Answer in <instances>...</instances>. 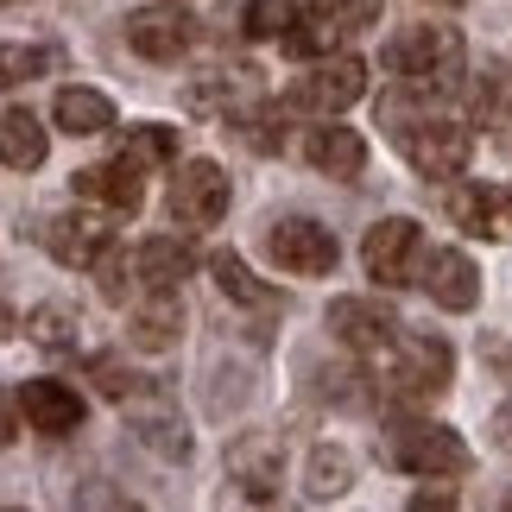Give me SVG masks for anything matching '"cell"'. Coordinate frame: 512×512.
Wrapping results in <instances>:
<instances>
[{
	"mask_svg": "<svg viewBox=\"0 0 512 512\" xmlns=\"http://www.w3.org/2000/svg\"><path fill=\"white\" fill-rule=\"evenodd\" d=\"M19 329H26V323H19V317H13V310H7V304H0V342H13V336H19Z\"/></svg>",
	"mask_w": 512,
	"mask_h": 512,
	"instance_id": "d590c367",
	"label": "cell"
},
{
	"mask_svg": "<svg viewBox=\"0 0 512 512\" xmlns=\"http://www.w3.org/2000/svg\"><path fill=\"white\" fill-rule=\"evenodd\" d=\"M380 64L392 70V83H399V89H411L418 102H430V95L462 89L468 45H462L456 26H405V32L380 51Z\"/></svg>",
	"mask_w": 512,
	"mask_h": 512,
	"instance_id": "6da1fadb",
	"label": "cell"
},
{
	"mask_svg": "<svg viewBox=\"0 0 512 512\" xmlns=\"http://www.w3.org/2000/svg\"><path fill=\"white\" fill-rule=\"evenodd\" d=\"M209 279H215V291H222V298L247 304V310H266V304H272V285L253 279V266H247L234 247H215V253H209Z\"/></svg>",
	"mask_w": 512,
	"mask_h": 512,
	"instance_id": "603a6c76",
	"label": "cell"
},
{
	"mask_svg": "<svg viewBox=\"0 0 512 512\" xmlns=\"http://www.w3.org/2000/svg\"><path fill=\"white\" fill-rule=\"evenodd\" d=\"M51 121L70 133V140H89V133H108L114 127V102L102 89H57V102H51Z\"/></svg>",
	"mask_w": 512,
	"mask_h": 512,
	"instance_id": "44dd1931",
	"label": "cell"
},
{
	"mask_svg": "<svg viewBox=\"0 0 512 512\" xmlns=\"http://www.w3.org/2000/svg\"><path fill=\"white\" fill-rule=\"evenodd\" d=\"M114 165H121V171H133V177L177 165V127H159V121L133 127L127 140H121V152H114Z\"/></svg>",
	"mask_w": 512,
	"mask_h": 512,
	"instance_id": "7402d4cb",
	"label": "cell"
},
{
	"mask_svg": "<svg viewBox=\"0 0 512 512\" xmlns=\"http://www.w3.org/2000/svg\"><path fill=\"white\" fill-rule=\"evenodd\" d=\"M494 437H500V443H512V405H506L500 418H494Z\"/></svg>",
	"mask_w": 512,
	"mask_h": 512,
	"instance_id": "8d00e7d4",
	"label": "cell"
},
{
	"mask_svg": "<svg viewBox=\"0 0 512 512\" xmlns=\"http://www.w3.org/2000/svg\"><path fill=\"white\" fill-rule=\"evenodd\" d=\"M342 38H348V32L336 26V19H323V13H310V19H304V26H298V32H291V38H285V45H279V51H285V57H304V64H323V57H342V51H336V45H342Z\"/></svg>",
	"mask_w": 512,
	"mask_h": 512,
	"instance_id": "83f0119b",
	"label": "cell"
},
{
	"mask_svg": "<svg viewBox=\"0 0 512 512\" xmlns=\"http://www.w3.org/2000/svg\"><path fill=\"white\" fill-rule=\"evenodd\" d=\"M449 373H456V354H449L443 336H405L392 348L380 386L405 405H424V399H437V392H449Z\"/></svg>",
	"mask_w": 512,
	"mask_h": 512,
	"instance_id": "7a4b0ae2",
	"label": "cell"
},
{
	"mask_svg": "<svg viewBox=\"0 0 512 512\" xmlns=\"http://www.w3.org/2000/svg\"><path fill=\"white\" fill-rule=\"evenodd\" d=\"M171 7H177V0H171Z\"/></svg>",
	"mask_w": 512,
	"mask_h": 512,
	"instance_id": "ab89813d",
	"label": "cell"
},
{
	"mask_svg": "<svg viewBox=\"0 0 512 512\" xmlns=\"http://www.w3.org/2000/svg\"><path fill=\"white\" fill-rule=\"evenodd\" d=\"M367 95V64L354 51H342V57H323V64H310L298 83L285 89V108H298V114H342V108H354Z\"/></svg>",
	"mask_w": 512,
	"mask_h": 512,
	"instance_id": "8992f818",
	"label": "cell"
},
{
	"mask_svg": "<svg viewBox=\"0 0 512 512\" xmlns=\"http://www.w3.org/2000/svg\"><path fill=\"white\" fill-rule=\"evenodd\" d=\"M279 468H285V449H279V437H266V430H247V437L228 443V481L279 494Z\"/></svg>",
	"mask_w": 512,
	"mask_h": 512,
	"instance_id": "ac0fdd59",
	"label": "cell"
},
{
	"mask_svg": "<svg viewBox=\"0 0 512 512\" xmlns=\"http://www.w3.org/2000/svg\"><path fill=\"white\" fill-rule=\"evenodd\" d=\"M26 336L45 348V354H70L76 348V310L70 304H38V310H26Z\"/></svg>",
	"mask_w": 512,
	"mask_h": 512,
	"instance_id": "484cf974",
	"label": "cell"
},
{
	"mask_svg": "<svg viewBox=\"0 0 512 512\" xmlns=\"http://www.w3.org/2000/svg\"><path fill=\"white\" fill-rule=\"evenodd\" d=\"M196 45V19L184 7H146L127 13V51H140L146 64H177Z\"/></svg>",
	"mask_w": 512,
	"mask_h": 512,
	"instance_id": "8fae6325",
	"label": "cell"
},
{
	"mask_svg": "<svg viewBox=\"0 0 512 512\" xmlns=\"http://www.w3.org/2000/svg\"><path fill=\"white\" fill-rule=\"evenodd\" d=\"M215 512H285L279 494H266V487H247V481H228L222 500H215Z\"/></svg>",
	"mask_w": 512,
	"mask_h": 512,
	"instance_id": "1f68e13d",
	"label": "cell"
},
{
	"mask_svg": "<svg viewBox=\"0 0 512 512\" xmlns=\"http://www.w3.org/2000/svg\"><path fill=\"white\" fill-rule=\"evenodd\" d=\"M304 159H310V171L336 177V184H354V177L367 171V140H361L354 127L323 121V127H310V140H304Z\"/></svg>",
	"mask_w": 512,
	"mask_h": 512,
	"instance_id": "2e32d148",
	"label": "cell"
},
{
	"mask_svg": "<svg viewBox=\"0 0 512 512\" xmlns=\"http://www.w3.org/2000/svg\"><path fill=\"white\" fill-rule=\"evenodd\" d=\"M13 430H19V424H13V405H7V392H0V449L13 443Z\"/></svg>",
	"mask_w": 512,
	"mask_h": 512,
	"instance_id": "e575fe53",
	"label": "cell"
},
{
	"mask_svg": "<svg viewBox=\"0 0 512 512\" xmlns=\"http://www.w3.org/2000/svg\"><path fill=\"white\" fill-rule=\"evenodd\" d=\"M121 279H127V253H114V260L102 266V298H108V304H121V298H127V285H121Z\"/></svg>",
	"mask_w": 512,
	"mask_h": 512,
	"instance_id": "d6a6232c",
	"label": "cell"
},
{
	"mask_svg": "<svg viewBox=\"0 0 512 512\" xmlns=\"http://www.w3.org/2000/svg\"><path fill=\"white\" fill-rule=\"evenodd\" d=\"M70 190L83 196V203H102L108 215H140V203H146V184L133 171H121V165H83L70 177Z\"/></svg>",
	"mask_w": 512,
	"mask_h": 512,
	"instance_id": "e0dca14e",
	"label": "cell"
},
{
	"mask_svg": "<svg viewBox=\"0 0 512 512\" xmlns=\"http://www.w3.org/2000/svg\"><path fill=\"white\" fill-rule=\"evenodd\" d=\"M133 437H140L152 456H165V462H184L190 456V430H184L177 411H140V418H133Z\"/></svg>",
	"mask_w": 512,
	"mask_h": 512,
	"instance_id": "d4e9b609",
	"label": "cell"
},
{
	"mask_svg": "<svg viewBox=\"0 0 512 512\" xmlns=\"http://www.w3.org/2000/svg\"><path fill=\"white\" fill-rule=\"evenodd\" d=\"M449 222L481 234V241H512V184H456Z\"/></svg>",
	"mask_w": 512,
	"mask_h": 512,
	"instance_id": "7c38bea8",
	"label": "cell"
},
{
	"mask_svg": "<svg viewBox=\"0 0 512 512\" xmlns=\"http://www.w3.org/2000/svg\"><path fill=\"white\" fill-rule=\"evenodd\" d=\"M266 253H272L279 272H291V279H323V272H336V260H342L336 234L323 222H310V215H279V222H266Z\"/></svg>",
	"mask_w": 512,
	"mask_h": 512,
	"instance_id": "5b68a950",
	"label": "cell"
},
{
	"mask_svg": "<svg viewBox=\"0 0 512 512\" xmlns=\"http://www.w3.org/2000/svg\"><path fill=\"white\" fill-rule=\"evenodd\" d=\"M177 336H184V304L177 298H146L127 310V342L146 348V354H165L177 348Z\"/></svg>",
	"mask_w": 512,
	"mask_h": 512,
	"instance_id": "ffe728a7",
	"label": "cell"
},
{
	"mask_svg": "<svg viewBox=\"0 0 512 512\" xmlns=\"http://www.w3.org/2000/svg\"><path fill=\"white\" fill-rule=\"evenodd\" d=\"M38 241H45V253L57 266H76V272H102L114 253V228H108V215H51L45 228H38Z\"/></svg>",
	"mask_w": 512,
	"mask_h": 512,
	"instance_id": "9c48e42d",
	"label": "cell"
},
{
	"mask_svg": "<svg viewBox=\"0 0 512 512\" xmlns=\"http://www.w3.org/2000/svg\"><path fill=\"white\" fill-rule=\"evenodd\" d=\"M298 26H304L298 0H247V13H241V32L247 38H279V45H285Z\"/></svg>",
	"mask_w": 512,
	"mask_h": 512,
	"instance_id": "4316f807",
	"label": "cell"
},
{
	"mask_svg": "<svg viewBox=\"0 0 512 512\" xmlns=\"http://www.w3.org/2000/svg\"><path fill=\"white\" fill-rule=\"evenodd\" d=\"M228 171L215 165V159H190V165H177L171 177V196H165V209H171V228H215L228 215Z\"/></svg>",
	"mask_w": 512,
	"mask_h": 512,
	"instance_id": "ba28073f",
	"label": "cell"
},
{
	"mask_svg": "<svg viewBox=\"0 0 512 512\" xmlns=\"http://www.w3.org/2000/svg\"><path fill=\"white\" fill-rule=\"evenodd\" d=\"M329 336L354 354H392L405 342V323L380 298H336L329 304Z\"/></svg>",
	"mask_w": 512,
	"mask_h": 512,
	"instance_id": "30bf717a",
	"label": "cell"
},
{
	"mask_svg": "<svg viewBox=\"0 0 512 512\" xmlns=\"http://www.w3.org/2000/svg\"><path fill=\"white\" fill-rule=\"evenodd\" d=\"M51 159V133L32 108H7L0 114V165L7 171H38Z\"/></svg>",
	"mask_w": 512,
	"mask_h": 512,
	"instance_id": "d6986e66",
	"label": "cell"
},
{
	"mask_svg": "<svg viewBox=\"0 0 512 512\" xmlns=\"http://www.w3.org/2000/svg\"><path fill=\"white\" fill-rule=\"evenodd\" d=\"M13 405H19V418H26L32 430H45V437L83 430V399H76V386H64V380H26Z\"/></svg>",
	"mask_w": 512,
	"mask_h": 512,
	"instance_id": "4fadbf2b",
	"label": "cell"
},
{
	"mask_svg": "<svg viewBox=\"0 0 512 512\" xmlns=\"http://www.w3.org/2000/svg\"><path fill=\"white\" fill-rule=\"evenodd\" d=\"M228 127L241 133V146H253V152H285V127H279V108H266V102H253L247 114H234Z\"/></svg>",
	"mask_w": 512,
	"mask_h": 512,
	"instance_id": "f546056e",
	"label": "cell"
},
{
	"mask_svg": "<svg viewBox=\"0 0 512 512\" xmlns=\"http://www.w3.org/2000/svg\"><path fill=\"white\" fill-rule=\"evenodd\" d=\"M361 266H367V279L386 285V291L411 285L430 266L424 260V228L411 222V215H386V222H373L367 241H361Z\"/></svg>",
	"mask_w": 512,
	"mask_h": 512,
	"instance_id": "277c9868",
	"label": "cell"
},
{
	"mask_svg": "<svg viewBox=\"0 0 512 512\" xmlns=\"http://www.w3.org/2000/svg\"><path fill=\"white\" fill-rule=\"evenodd\" d=\"M89 380H95V386H102V392H108V399H114V405H127V399H140V392H159V386H146V380H140V373H133V367L121 361V354H95V361H89Z\"/></svg>",
	"mask_w": 512,
	"mask_h": 512,
	"instance_id": "f1b7e54d",
	"label": "cell"
},
{
	"mask_svg": "<svg viewBox=\"0 0 512 512\" xmlns=\"http://www.w3.org/2000/svg\"><path fill=\"white\" fill-rule=\"evenodd\" d=\"M405 512H456V494H443V487H424V494H411Z\"/></svg>",
	"mask_w": 512,
	"mask_h": 512,
	"instance_id": "836d02e7",
	"label": "cell"
},
{
	"mask_svg": "<svg viewBox=\"0 0 512 512\" xmlns=\"http://www.w3.org/2000/svg\"><path fill=\"white\" fill-rule=\"evenodd\" d=\"M437 7H468V0H437Z\"/></svg>",
	"mask_w": 512,
	"mask_h": 512,
	"instance_id": "74e56055",
	"label": "cell"
},
{
	"mask_svg": "<svg viewBox=\"0 0 512 512\" xmlns=\"http://www.w3.org/2000/svg\"><path fill=\"white\" fill-rule=\"evenodd\" d=\"M133 272H140V285L152 298H177V285L196 272V253H190L184 234H152V241H140V253H133Z\"/></svg>",
	"mask_w": 512,
	"mask_h": 512,
	"instance_id": "9a60e30c",
	"label": "cell"
},
{
	"mask_svg": "<svg viewBox=\"0 0 512 512\" xmlns=\"http://www.w3.org/2000/svg\"><path fill=\"white\" fill-rule=\"evenodd\" d=\"M304 487H310V500H342L354 487V456L342 443H317L304 462Z\"/></svg>",
	"mask_w": 512,
	"mask_h": 512,
	"instance_id": "cb8c5ba5",
	"label": "cell"
},
{
	"mask_svg": "<svg viewBox=\"0 0 512 512\" xmlns=\"http://www.w3.org/2000/svg\"><path fill=\"white\" fill-rule=\"evenodd\" d=\"M45 70H51V51H38V45H0V89L32 83V76H45Z\"/></svg>",
	"mask_w": 512,
	"mask_h": 512,
	"instance_id": "4dcf8cb0",
	"label": "cell"
},
{
	"mask_svg": "<svg viewBox=\"0 0 512 512\" xmlns=\"http://www.w3.org/2000/svg\"><path fill=\"white\" fill-rule=\"evenodd\" d=\"M500 512H512V494H506V506H500Z\"/></svg>",
	"mask_w": 512,
	"mask_h": 512,
	"instance_id": "f35d334b",
	"label": "cell"
},
{
	"mask_svg": "<svg viewBox=\"0 0 512 512\" xmlns=\"http://www.w3.org/2000/svg\"><path fill=\"white\" fill-rule=\"evenodd\" d=\"M424 285H430V304H437V310H456V317L481 304V266L468 260L462 247H437V253H430Z\"/></svg>",
	"mask_w": 512,
	"mask_h": 512,
	"instance_id": "5bb4252c",
	"label": "cell"
},
{
	"mask_svg": "<svg viewBox=\"0 0 512 512\" xmlns=\"http://www.w3.org/2000/svg\"><path fill=\"white\" fill-rule=\"evenodd\" d=\"M399 152L418 177H462L468 159H475V127L449 121V114H424L399 133Z\"/></svg>",
	"mask_w": 512,
	"mask_h": 512,
	"instance_id": "3957f363",
	"label": "cell"
},
{
	"mask_svg": "<svg viewBox=\"0 0 512 512\" xmlns=\"http://www.w3.org/2000/svg\"><path fill=\"white\" fill-rule=\"evenodd\" d=\"M386 456H392V468H405V475H468V443L456 437L449 424H399L386 437Z\"/></svg>",
	"mask_w": 512,
	"mask_h": 512,
	"instance_id": "52a82bcc",
	"label": "cell"
}]
</instances>
